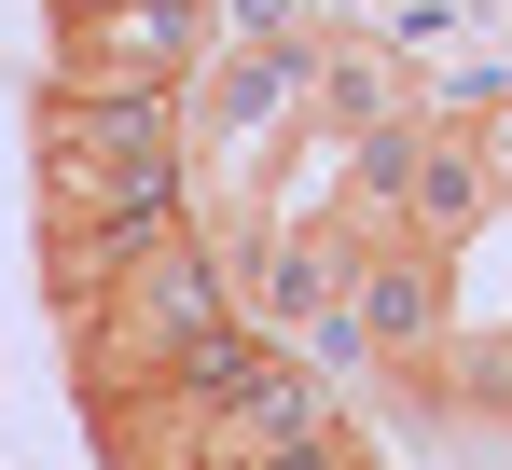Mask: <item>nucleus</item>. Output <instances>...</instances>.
Masks as SVG:
<instances>
[{
    "mask_svg": "<svg viewBox=\"0 0 512 470\" xmlns=\"http://www.w3.org/2000/svg\"><path fill=\"white\" fill-rule=\"evenodd\" d=\"M471 139H485V180L512 194V97H485V125H471Z\"/></svg>",
    "mask_w": 512,
    "mask_h": 470,
    "instance_id": "8",
    "label": "nucleus"
},
{
    "mask_svg": "<svg viewBox=\"0 0 512 470\" xmlns=\"http://www.w3.org/2000/svg\"><path fill=\"white\" fill-rule=\"evenodd\" d=\"M236 42H319V0H222Z\"/></svg>",
    "mask_w": 512,
    "mask_h": 470,
    "instance_id": "7",
    "label": "nucleus"
},
{
    "mask_svg": "<svg viewBox=\"0 0 512 470\" xmlns=\"http://www.w3.org/2000/svg\"><path fill=\"white\" fill-rule=\"evenodd\" d=\"M485 208H499L485 139H471V125H429V139H416V180H402V235H416V249H443V235H471Z\"/></svg>",
    "mask_w": 512,
    "mask_h": 470,
    "instance_id": "6",
    "label": "nucleus"
},
{
    "mask_svg": "<svg viewBox=\"0 0 512 470\" xmlns=\"http://www.w3.org/2000/svg\"><path fill=\"white\" fill-rule=\"evenodd\" d=\"M236 318V291H222V263H208V235L180 222V235H153L111 291L84 305V388L97 401H139V388H167L180 360L208 346Z\"/></svg>",
    "mask_w": 512,
    "mask_h": 470,
    "instance_id": "1",
    "label": "nucleus"
},
{
    "mask_svg": "<svg viewBox=\"0 0 512 470\" xmlns=\"http://www.w3.org/2000/svg\"><path fill=\"white\" fill-rule=\"evenodd\" d=\"M360 263H374V235H360V222H291V235H277V249L250 263V305H263V332L346 346V291H360Z\"/></svg>",
    "mask_w": 512,
    "mask_h": 470,
    "instance_id": "4",
    "label": "nucleus"
},
{
    "mask_svg": "<svg viewBox=\"0 0 512 470\" xmlns=\"http://www.w3.org/2000/svg\"><path fill=\"white\" fill-rule=\"evenodd\" d=\"M305 97H319V42H222V56H194V83H180V153L222 166V180H250L305 125Z\"/></svg>",
    "mask_w": 512,
    "mask_h": 470,
    "instance_id": "2",
    "label": "nucleus"
},
{
    "mask_svg": "<svg viewBox=\"0 0 512 470\" xmlns=\"http://www.w3.org/2000/svg\"><path fill=\"white\" fill-rule=\"evenodd\" d=\"M194 56H208V0H97L56 42V83H153V97H180Z\"/></svg>",
    "mask_w": 512,
    "mask_h": 470,
    "instance_id": "3",
    "label": "nucleus"
},
{
    "mask_svg": "<svg viewBox=\"0 0 512 470\" xmlns=\"http://www.w3.org/2000/svg\"><path fill=\"white\" fill-rule=\"evenodd\" d=\"M70 14H97V0H70Z\"/></svg>",
    "mask_w": 512,
    "mask_h": 470,
    "instance_id": "9",
    "label": "nucleus"
},
{
    "mask_svg": "<svg viewBox=\"0 0 512 470\" xmlns=\"http://www.w3.org/2000/svg\"><path fill=\"white\" fill-rule=\"evenodd\" d=\"M429 332H443V263H429L416 235H374V263H360V291H346V346H374V360H402L416 388L429 374Z\"/></svg>",
    "mask_w": 512,
    "mask_h": 470,
    "instance_id": "5",
    "label": "nucleus"
}]
</instances>
